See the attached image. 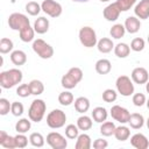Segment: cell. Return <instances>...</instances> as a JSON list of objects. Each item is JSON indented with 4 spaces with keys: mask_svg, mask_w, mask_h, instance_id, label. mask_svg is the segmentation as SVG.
I'll return each mask as SVG.
<instances>
[{
    "mask_svg": "<svg viewBox=\"0 0 149 149\" xmlns=\"http://www.w3.org/2000/svg\"><path fill=\"white\" fill-rule=\"evenodd\" d=\"M130 144L136 149H147L149 147V141L146 137V135L136 133L130 137Z\"/></svg>",
    "mask_w": 149,
    "mask_h": 149,
    "instance_id": "15",
    "label": "cell"
},
{
    "mask_svg": "<svg viewBox=\"0 0 149 149\" xmlns=\"http://www.w3.org/2000/svg\"><path fill=\"white\" fill-rule=\"evenodd\" d=\"M47 109V105L42 99H35L33 100L29 109H28V116L34 122H40L44 118Z\"/></svg>",
    "mask_w": 149,
    "mask_h": 149,
    "instance_id": "3",
    "label": "cell"
},
{
    "mask_svg": "<svg viewBox=\"0 0 149 149\" xmlns=\"http://www.w3.org/2000/svg\"><path fill=\"white\" fill-rule=\"evenodd\" d=\"M94 68L99 74H107L112 70V63L106 58H101V59L97 61Z\"/></svg>",
    "mask_w": 149,
    "mask_h": 149,
    "instance_id": "20",
    "label": "cell"
},
{
    "mask_svg": "<svg viewBox=\"0 0 149 149\" xmlns=\"http://www.w3.org/2000/svg\"><path fill=\"white\" fill-rule=\"evenodd\" d=\"M111 116L115 121H118V122L123 125V123H127L129 121L130 113L128 112L127 108H125V107H122L120 105H114L111 108Z\"/></svg>",
    "mask_w": 149,
    "mask_h": 149,
    "instance_id": "11",
    "label": "cell"
},
{
    "mask_svg": "<svg viewBox=\"0 0 149 149\" xmlns=\"http://www.w3.org/2000/svg\"><path fill=\"white\" fill-rule=\"evenodd\" d=\"M115 86H116L118 93H120L123 97H130L134 93V84L128 76H125V74L119 76L116 78Z\"/></svg>",
    "mask_w": 149,
    "mask_h": 149,
    "instance_id": "6",
    "label": "cell"
},
{
    "mask_svg": "<svg viewBox=\"0 0 149 149\" xmlns=\"http://www.w3.org/2000/svg\"><path fill=\"white\" fill-rule=\"evenodd\" d=\"M116 98H118V93L112 88H107L102 92V100L105 102H113L116 100Z\"/></svg>",
    "mask_w": 149,
    "mask_h": 149,
    "instance_id": "40",
    "label": "cell"
},
{
    "mask_svg": "<svg viewBox=\"0 0 149 149\" xmlns=\"http://www.w3.org/2000/svg\"><path fill=\"white\" fill-rule=\"evenodd\" d=\"M19 34H20V40H21L22 42L28 43V42H31V41L34 40L35 30H34V27L28 26V27L23 28L22 30H20V31H19Z\"/></svg>",
    "mask_w": 149,
    "mask_h": 149,
    "instance_id": "27",
    "label": "cell"
},
{
    "mask_svg": "<svg viewBox=\"0 0 149 149\" xmlns=\"http://www.w3.org/2000/svg\"><path fill=\"white\" fill-rule=\"evenodd\" d=\"M42 10V7L40 3H37L36 1H29L27 5H26V12L31 15V16H36L38 15V13Z\"/></svg>",
    "mask_w": 149,
    "mask_h": 149,
    "instance_id": "36",
    "label": "cell"
},
{
    "mask_svg": "<svg viewBox=\"0 0 149 149\" xmlns=\"http://www.w3.org/2000/svg\"><path fill=\"white\" fill-rule=\"evenodd\" d=\"M148 43H149V34H148Z\"/></svg>",
    "mask_w": 149,
    "mask_h": 149,
    "instance_id": "53",
    "label": "cell"
},
{
    "mask_svg": "<svg viewBox=\"0 0 149 149\" xmlns=\"http://www.w3.org/2000/svg\"><path fill=\"white\" fill-rule=\"evenodd\" d=\"M78 36H79L80 43L86 48H93L98 43V38H97V34H95L94 29L88 26L80 28Z\"/></svg>",
    "mask_w": 149,
    "mask_h": 149,
    "instance_id": "4",
    "label": "cell"
},
{
    "mask_svg": "<svg viewBox=\"0 0 149 149\" xmlns=\"http://www.w3.org/2000/svg\"><path fill=\"white\" fill-rule=\"evenodd\" d=\"M125 33H126V28L121 23H115L114 26H112V28L109 30L111 37H113L115 40H119V38L123 37L125 36Z\"/></svg>",
    "mask_w": 149,
    "mask_h": 149,
    "instance_id": "30",
    "label": "cell"
},
{
    "mask_svg": "<svg viewBox=\"0 0 149 149\" xmlns=\"http://www.w3.org/2000/svg\"><path fill=\"white\" fill-rule=\"evenodd\" d=\"M31 47H33L34 52L43 59H49L54 56V48L50 44H48L45 41H43L42 38L34 40Z\"/></svg>",
    "mask_w": 149,
    "mask_h": 149,
    "instance_id": "5",
    "label": "cell"
},
{
    "mask_svg": "<svg viewBox=\"0 0 149 149\" xmlns=\"http://www.w3.org/2000/svg\"><path fill=\"white\" fill-rule=\"evenodd\" d=\"M10 108H12V104L6 98H0V114L1 115L8 114Z\"/></svg>",
    "mask_w": 149,
    "mask_h": 149,
    "instance_id": "44",
    "label": "cell"
},
{
    "mask_svg": "<svg viewBox=\"0 0 149 149\" xmlns=\"http://www.w3.org/2000/svg\"><path fill=\"white\" fill-rule=\"evenodd\" d=\"M47 143L52 149H65L68 147V141L65 137L57 132H51L47 135Z\"/></svg>",
    "mask_w": 149,
    "mask_h": 149,
    "instance_id": "10",
    "label": "cell"
},
{
    "mask_svg": "<svg viewBox=\"0 0 149 149\" xmlns=\"http://www.w3.org/2000/svg\"><path fill=\"white\" fill-rule=\"evenodd\" d=\"M146 91H147V92L149 93V80H148V81L146 83Z\"/></svg>",
    "mask_w": 149,
    "mask_h": 149,
    "instance_id": "48",
    "label": "cell"
},
{
    "mask_svg": "<svg viewBox=\"0 0 149 149\" xmlns=\"http://www.w3.org/2000/svg\"><path fill=\"white\" fill-rule=\"evenodd\" d=\"M10 61L14 65H17V66L23 65L27 62V55L22 50H14L10 54Z\"/></svg>",
    "mask_w": 149,
    "mask_h": 149,
    "instance_id": "23",
    "label": "cell"
},
{
    "mask_svg": "<svg viewBox=\"0 0 149 149\" xmlns=\"http://www.w3.org/2000/svg\"><path fill=\"white\" fill-rule=\"evenodd\" d=\"M78 135H79V128H78L77 125L74 126V125L70 123V125H68V126L65 127V136H66L68 139L74 140V139L78 137Z\"/></svg>",
    "mask_w": 149,
    "mask_h": 149,
    "instance_id": "38",
    "label": "cell"
},
{
    "mask_svg": "<svg viewBox=\"0 0 149 149\" xmlns=\"http://www.w3.org/2000/svg\"><path fill=\"white\" fill-rule=\"evenodd\" d=\"M15 142H16V148H24L28 144V137L24 134L17 133L15 136Z\"/></svg>",
    "mask_w": 149,
    "mask_h": 149,
    "instance_id": "46",
    "label": "cell"
},
{
    "mask_svg": "<svg viewBox=\"0 0 149 149\" xmlns=\"http://www.w3.org/2000/svg\"><path fill=\"white\" fill-rule=\"evenodd\" d=\"M74 109L78 113H85L90 109V100L86 97H79L74 100Z\"/></svg>",
    "mask_w": 149,
    "mask_h": 149,
    "instance_id": "25",
    "label": "cell"
},
{
    "mask_svg": "<svg viewBox=\"0 0 149 149\" xmlns=\"http://www.w3.org/2000/svg\"><path fill=\"white\" fill-rule=\"evenodd\" d=\"M13 47H14V44H13V41L10 38H7V37L1 38V41H0V52L2 55L10 52L13 50Z\"/></svg>",
    "mask_w": 149,
    "mask_h": 149,
    "instance_id": "37",
    "label": "cell"
},
{
    "mask_svg": "<svg viewBox=\"0 0 149 149\" xmlns=\"http://www.w3.org/2000/svg\"><path fill=\"white\" fill-rule=\"evenodd\" d=\"M66 121V115L62 109H52L48 115H47V125L52 128V129H58L62 128L65 125Z\"/></svg>",
    "mask_w": 149,
    "mask_h": 149,
    "instance_id": "7",
    "label": "cell"
},
{
    "mask_svg": "<svg viewBox=\"0 0 149 149\" xmlns=\"http://www.w3.org/2000/svg\"><path fill=\"white\" fill-rule=\"evenodd\" d=\"M114 136L118 141H126L129 139L130 136V129L127 127V126H119L115 128V132H114Z\"/></svg>",
    "mask_w": 149,
    "mask_h": 149,
    "instance_id": "26",
    "label": "cell"
},
{
    "mask_svg": "<svg viewBox=\"0 0 149 149\" xmlns=\"http://www.w3.org/2000/svg\"><path fill=\"white\" fill-rule=\"evenodd\" d=\"M41 7L42 10L50 17H58L63 12L62 5L55 0H44L41 3Z\"/></svg>",
    "mask_w": 149,
    "mask_h": 149,
    "instance_id": "9",
    "label": "cell"
},
{
    "mask_svg": "<svg viewBox=\"0 0 149 149\" xmlns=\"http://www.w3.org/2000/svg\"><path fill=\"white\" fill-rule=\"evenodd\" d=\"M77 126L79 130H88L92 128V119L87 115H81L77 119Z\"/></svg>",
    "mask_w": 149,
    "mask_h": 149,
    "instance_id": "32",
    "label": "cell"
},
{
    "mask_svg": "<svg viewBox=\"0 0 149 149\" xmlns=\"http://www.w3.org/2000/svg\"><path fill=\"white\" fill-rule=\"evenodd\" d=\"M133 104L136 106V107H141V106H143L144 104H146V101H147V99H146V95L143 94V93H135L134 95H133Z\"/></svg>",
    "mask_w": 149,
    "mask_h": 149,
    "instance_id": "45",
    "label": "cell"
},
{
    "mask_svg": "<svg viewBox=\"0 0 149 149\" xmlns=\"http://www.w3.org/2000/svg\"><path fill=\"white\" fill-rule=\"evenodd\" d=\"M144 40L141 38V37H135L132 42H130V49L133 51H136V52H140L144 49Z\"/></svg>",
    "mask_w": 149,
    "mask_h": 149,
    "instance_id": "39",
    "label": "cell"
},
{
    "mask_svg": "<svg viewBox=\"0 0 149 149\" xmlns=\"http://www.w3.org/2000/svg\"><path fill=\"white\" fill-rule=\"evenodd\" d=\"M92 146L94 149H106L108 147V142L104 139H97V140H94Z\"/></svg>",
    "mask_w": 149,
    "mask_h": 149,
    "instance_id": "47",
    "label": "cell"
},
{
    "mask_svg": "<svg viewBox=\"0 0 149 149\" xmlns=\"http://www.w3.org/2000/svg\"><path fill=\"white\" fill-rule=\"evenodd\" d=\"M29 142H30V144L31 146H34V147H37V148H41V147H43L44 146V137H43V135L41 134V133H31L30 134V136H29Z\"/></svg>",
    "mask_w": 149,
    "mask_h": 149,
    "instance_id": "34",
    "label": "cell"
},
{
    "mask_svg": "<svg viewBox=\"0 0 149 149\" xmlns=\"http://www.w3.org/2000/svg\"><path fill=\"white\" fill-rule=\"evenodd\" d=\"M10 112H12V114H13L14 116H21V115L23 114V112H24V107H23V105H22L21 102L14 101V102H12Z\"/></svg>",
    "mask_w": 149,
    "mask_h": 149,
    "instance_id": "43",
    "label": "cell"
},
{
    "mask_svg": "<svg viewBox=\"0 0 149 149\" xmlns=\"http://www.w3.org/2000/svg\"><path fill=\"white\" fill-rule=\"evenodd\" d=\"M58 102L62 106H70L73 102V94L70 91L61 92L58 95Z\"/></svg>",
    "mask_w": 149,
    "mask_h": 149,
    "instance_id": "33",
    "label": "cell"
},
{
    "mask_svg": "<svg viewBox=\"0 0 149 149\" xmlns=\"http://www.w3.org/2000/svg\"><path fill=\"white\" fill-rule=\"evenodd\" d=\"M146 105H147V107H148V109H149V99L146 101Z\"/></svg>",
    "mask_w": 149,
    "mask_h": 149,
    "instance_id": "50",
    "label": "cell"
},
{
    "mask_svg": "<svg viewBox=\"0 0 149 149\" xmlns=\"http://www.w3.org/2000/svg\"><path fill=\"white\" fill-rule=\"evenodd\" d=\"M29 86H30V90H31V94H34V95H40L44 91L43 83L41 80H37V79H33L29 83Z\"/></svg>",
    "mask_w": 149,
    "mask_h": 149,
    "instance_id": "35",
    "label": "cell"
},
{
    "mask_svg": "<svg viewBox=\"0 0 149 149\" xmlns=\"http://www.w3.org/2000/svg\"><path fill=\"white\" fill-rule=\"evenodd\" d=\"M123 26L126 28V31H128L129 34H136L141 28V22L136 16H128Z\"/></svg>",
    "mask_w": 149,
    "mask_h": 149,
    "instance_id": "16",
    "label": "cell"
},
{
    "mask_svg": "<svg viewBox=\"0 0 149 149\" xmlns=\"http://www.w3.org/2000/svg\"><path fill=\"white\" fill-rule=\"evenodd\" d=\"M107 116H108V113H107V109L105 107L98 106V107L93 108V111H92V118L98 123L105 122L107 120Z\"/></svg>",
    "mask_w": 149,
    "mask_h": 149,
    "instance_id": "21",
    "label": "cell"
},
{
    "mask_svg": "<svg viewBox=\"0 0 149 149\" xmlns=\"http://www.w3.org/2000/svg\"><path fill=\"white\" fill-rule=\"evenodd\" d=\"M16 94L21 98H27L31 94V90H30V86L29 84H21L19 85V87L16 88Z\"/></svg>",
    "mask_w": 149,
    "mask_h": 149,
    "instance_id": "41",
    "label": "cell"
},
{
    "mask_svg": "<svg viewBox=\"0 0 149 149\" xmlns=\"http://www.w3.org/2000/svg\"><path fill=\"white\" fill-rule=\"evenodd\" d=\"M83 79V71L80 68H71L61 79V84L65 90H71L77 86V84Z\"/></svg>",
    "mask_w": 149,
    "mask_h": 149,
    "instance_id": "2",
    "label": "cell"
},
{
    "mask_svg": "<svg viewBox=\"0 0 149 149\" xmlns=\"http://www.w3.org/2000/svg\"><path fill=\"white\" fill-rule=\"evenodd\" d=\"M121 10L118 6L116 2H113V3H109L108 6H106L102 10V15L104 17L109 21V22H113V21H116L119 19V15H120Z\"/></svg>",
    "mask_w": 149,
    "mask_h": 149,
    "instance_id": "12",
    "label": "cell"
},
{
    "mask_svg": "<svg viewBox=\"0 0 149 149\" xmlns=\"http://www.w3.org/2000/svg\"><path fill=\"white\" fill-rule=\"evenodd\" d=\"M0 146H2L6 149H13L16 148V142H15V136L8 135L5 130L0 132Z\"/></svg>",
    "mask_w": 149,
    "mask_h": 149,
    "instance_id": "17",
    "label": "cell"
},
{
    "mask_svg": "<svg viewBox=\"0 0 149 149\" xmlns=\"http://www.w3.org/2000/svg\"><path fill=\"white\" fill-rule=\"evenodd\" d=\"M101 2H107V1H109V0H100Z\"/></svg>",
    "mask_w": 149,
    "mask_h": 149,
    "instance_id": "52",
    "label": "cell"
},
{
    "mask_svg": "<svg viewBox=\"0 0 149 149\" xmlns=\"http://www.w3.org/2000/svg\"><path fill=\"white\" fill-rule=\"evenodd\" d=\"M34 30L37 34H45L49 30V20L44 16H40L34 22Z\"/></svg>",
    "mask_w": 149,
    "mask_h": 149,
    "instance_id": "18",
    "label": "cell"
},
{
    "mask_svg": "<svg viewBox=\"0 0 149 149\" xmlns=\"http://www.w3.org/2000/svg\"><path fill=\"white\" fill-rule=\"evenodd\" d=\"M97 48L101 54H108L114 49V43L111 38L108 37H102L101 40L98 41Z\"/></svg>",
    "mask_w": 149,
    "mask_h": 149,
    "instance_id": "19",
    "label": "cell"
},
{
    "mask_svg": "<svg viewBox=\"0 0 149 149\" xmlns=\"http://www.w3.org/2000/svg\"><path fill=\"white\" fill-rule=\"evenodd\" d=\"M72 1H74V2H87L88 0H72Z\"/></svg>",
    "mask_w": 149,
    "mask_h": 149,
    "instance_id": "49",
    "label": "cell"
},
{
    "mask_svg": "<svg viewBox=\"0 0 149 149\" xmlns=\"http://www.w3.org/2000/svg\"><path fill=\"white\" fill-rule=\"evenodd\" d=\"M8 26H9L10 29L20 31L23 28L30 26V22H29L28 16H26L24 14H22V13H13L8 17Z\"/></svg>",
    "mask_w": 149,
    "mask_h": 149,
    "instance_id": "8",
    "label": "cell"
},
{
    "mask_svg": "<svg viewBox=\"0 0 149 149\" xmlns=\"http://www.w3.org/2000/svg\"><path fill=\"white\" fill-rule=\"evenodd\" d=\"M135 16L140 20L149 19V0H141L134 8Z\"/></svg>",
    "mask_w": 149,
    "mask_h": 149,
    "instance_id": "14",
    "label": "cell"
},
{
    "mask_svg": "<svg viewBox=\"0 0 149 149\" xmlns=\"http://www.w3.org/2000/svg\"><path fill=\"white\" fill-rule=\"evenodd\" d=\"M130 52V47L127 43H118L114 47V54L119 58H126Z\"/></svg>",
    "mask_w": 149,
    "mask_h": 149,
    "instance_id": "28",
    "label": "cell"
},
{
    "mask_svg": "<svg viewBox=\"0 0 149 149\" xmlns=\"http://www.w3.org/2000/svg\"><path fill=\"white\" fill-rule=\"evenodd\" d=\"M132 80L135 83V84H139V85H142V84H146L148 80H149V73L147 71V69L142 68V66H139V68H135L133 71H132Z\"/></svg>",
    "mask_w": 149,
    "mask_h": 149,
    "instance_id": "13",
    "label": "cell"
},
{
    "mask_svg": "<svg viewBox=\"0 0 149 149\" xmlns=\"http://www.w3.org/2000/svg\"><path fill=\"white\" fill-rule=\"evenodd\" d=\"M31 120L29 119H26V118H22L20 119L16 123H15V130L17 133H21V134H26L30 128H31Z\"/></svg>",
    "mask_w": 149,
    "mask_h": 149,
    "instance_id": "29",
    "label": "cell"
},
{
    "mask_svg": "<svg viewBox=\"0 0 149 149\" xmlns=\"http://www.w3.org/2000/svg\"><path fill=\"white\" fill-rule=\"evenodd\" d=\"M115 2L118 3L121 12H127L136 3V0H116Z\"/></svg>",
    "mask_w": 149,
    "mask_h": 149,
    "instance_id": "42",
    "label": "cell"
},
{
    "mask_svg": "<svg viewBox=\"0 0 149 149\" xmlns=\"http://www.w3.org/2000/svg\"><path fill=\"white\" fill-rule=\"evenodd\" d=\"M147 127H148V129H149V118H148V120H147Z\"/></svg>",
    "mask_w": 149,
    "mask_h": 149,
    "instance_id": "51",
    "label": "cell"
},
{
    "mask_svg": "<svg viewBox=\"0 0 149 149\" xmlns=\"http://www.w3.org/2000/svg\"><path fill=\"white\" fill-rule=\"evenodd\" d=\"M129 126L133 129H140L143 127L144 125V118L142 114L140 113H132L129 116V121H128Z\"/></svg>",
    "mask_w": 149,
    "mask_h": 149,
    "instance_id": "24",
    "label": "cell"
},
{
    "mask_svg": "<svg viewBox=\"0 0 149 149\" xmlns=\"http://www.w3.org/2000/svg\"><path fill=\"white\" fill-rule=\"evenodd\" d=\"M91 147H92V141H91L90 135H87L85 133L78 135L76 146H74L76 149H90Z\"/></svg>",
    "mask_w": 149,
    "mask_h": 149,
    "instance_id": "22",
    "label": "cell"
},
{
    "mask_svg": "<svg viewBox=\"0 0 149 149\" xmlns=\"http://www.w3.org/2000/svg\"><path fill=\"white\" fill-rule=\"evenodd\" d=\"M23 74L19 69H9L0 72V85L2 88H12L22 81Z\"/></svg>",
    "mask_w": 149,
    "mask_h": 149,
    "instance_id": "1",
    "label": "cell"
},
{
    "mask_svg": "<svg viewBox=\"0 0 149 149\" xmlns=\"http://www.w3.org/2000/svg\"><path fill=\"white\" fill-rule=\"evenodd\" d=\"M115 128L116 127H115L114 122H112V121H105L100 126V134L102 136H112V135H114Z\"/></svg>",
    "mask_w": 149,
    "mask_h": 149,
    "instance_id": "31",
    "label": "cell"
}]
</instances>
